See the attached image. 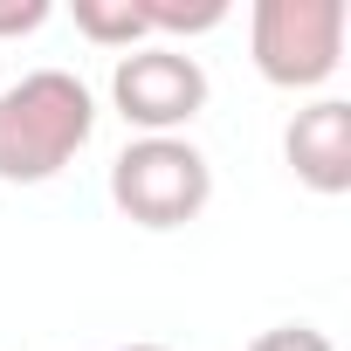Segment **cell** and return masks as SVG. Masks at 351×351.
<instances>
[{
	"label": "cell",
	"instance_id": "6da1fadb",
	"mask_svg": "<svg viewBox=\"0 0 351 351\" xmlns=\"http://www.w3.org/2000/svg\"><path fill=\"white\" fill-rule=\"evenodd\" d=\"M97 97L76 69H28L0 83V186H42L90 145Z\"/></svg>",
	"mask_w": 351,
	"mask_h": 351
},
{
	"label": "cell",
	"instance_id": "7a4b0ae2",
	"mask_svg": "<svg viewBox=\"0 0 351 351\" xmlns=\"http://www.w3.org/2000/svg\"><path fill=\"white\" fill-rule=\"evenodd\" d=\"M207 200H214V165L193 138H131L110 158V207L131 228L172 234V228L200 221Z\"/></svg>",
	"mask_w": 351,
	"mask_h": 351
},
{
	"label": "cell",
	"instance_id": "3957f363",
	"mask_svg": "<svg viewBox=\"0 0 351 351\" xmlns=\"http://www.w3.org/2000/svg\"><path fill=\"white\" fill-rule=\"evenodd\" d=\"M344 0H255L248 14V49L255 76L276 90H324L344 62Z\"/></svg>",
	"mask_w": 351,
	"mask_h": 351
},
{
	"label": "cell",
	"instance_id": "277c9868",
	"mask_svg": "<svg viewBox=\"0 0 351 351\" xmlns=\"http://www.w3.org/2000/svg\"><path fill=\"white\" fill-rule=\"evenodd\" d=\"M110 104L138 138H180L200 110H207V69L186 49L145 42L131 56H117L110 69Z\"/></svg>",
	"mask_w": 351,
	"mask_h": 351
},
{
	"label": "cell",
	"instance_id": "5b68a950",
	"mask_svg": "<svg viewBox=\"0 0 351 351\" xmlns=\"http://www.w3.org/2000/svg\"><path fill=\"white\" fill-rule=\"evenodd\" d=\"M282 158L310 193H324V200L351 193V104L344 97L303 104L289 117V131H282Z\"/></svg>",
	"mask_w": 351,
	"mask_h": 351
},
{
	"label": "cell",
	"instance_id": "8992f818",
	"mask_svg": "<svg viewBox=\"0 0 351 351\" xmlns=\"http://www.w3.org/2000/svg\"><path fill=\"white\" fill-rule=\"evenodd\" d=\"M138 14H145V35L165 42V49H180L193 35H214L228 21V0H138Z\"/></svg>",
	"mask_w": 351,
	"mask_h": 351
},
{
	"label": "cell",
	"instance_id": "52a82bcc",
	"mask_svg": "<svg viewBox=\"0 0 351 351\" xmlns=\"http://www.w3.org/2000/svg\"><path fill=\"white\" fill-rule=\"evenodd\" d=\"M76 35L97 42V49H117V56H131V49L152 42L138 0H76Z\"/></svg>",
	"mask_w": 351,
	"mask_h": 351
},
{
	"label": "cell",
	"instance_id": "ba28073f",
	"mask_svg": "<svg viewBox=\"0 0 351 351\" xmlns=\"http://www.w3.org/2000/svg\"><path fill=\"white\" fill-rule=\"evenodd\" d=\"M248 351H337L317 324H276V330H262Z\"/></svg>",
	"mask_w": 351,
	"mask_h": 351
},
{
	"label": "cell",
	"instance_id": "9c48e42d",
	"mask_svg": "<svg viewBox=\"0 0 351 351\" xmlns=\"http://www.w3.org/2000/svg\"><path fill=\"white\" fill-rule=\"evenodd\" d=\"M56 8L49 0H0V42H14V35H35Z\"/></svg>",
	"mask_w": 351,
	"mask_h": 351
},
{
	"label": "cell",
	"instance_id": "30bf717a",
	"mask_svg": "<svg viewBox=\"0 0 351 351\" xmlns=\"http://www.w3.org/2000/svg\"><path fill=\"white\" fill-rule=\"evenodd\" d=\"M124 351H165V344H124Z\"/></svg>",
	"mask_w": 351,
	"mask_h": 351
}]
</instances>
